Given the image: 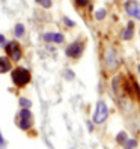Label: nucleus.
<instances>
[{
	"label": "nucleus",
	"mask_w": 140,
	"mask_h": 149,
	"mask_svg": "<svg viewBox=\"0 0 140 149\" xmlns=\"http://www.w3.org/2000/svg\"><path fill=\"white\" fill-rule=\"evenodd\" d=\"M11 78H12V81H14L15 86L24 87L26 84H29L32 75H30V72H29V69H26V68H23V66H18V68L12 69Z\"/></svg>",
	"instance_id": "nucleus-1"
},
{
	"label": "nucleus",
	"mask_w": 140,
	"mask_h": 149,
	"mask_svg": "<svg viewBox=\"0 0 140 149\" xmlns=\"http://www.w3.org/2000/svg\"><path fill=\"white\" fill-rule=\"evenodd\" d=\"M5 51H6V54L9 56V59H12L14 62H18V60L21 59V56H23L21 47L17 41H11V42L5 44Z\"/></svg>",
	"instance_id": "nucleus-2"
},
{
	"label": "nucleus",
	"mask_w": 140,
	"mask_h": 149,
	"mask_svg": "<svg viewBox=\"0 0 140 149\" xmlns=\"http://www.w3.org/2000/svg\"><path fill=\"white\" fill-rule=\"evenodd\" d=\"M107 116H109L107 104L102 101H98L97 106H95V111H93V122L95 124H102V122H106Z\"/></svg>",
	"instance_id": "nucleus-3"
},
{
	"label": "nucleus",
	"mask_w": 140,
	"mask_h": 149,
	"mask_svg": "<svg viewBox=\"0 0 140 149\" xmlns=\"http://www.w3.org/2000/svg\"><path fill=\"white\" fill-rule=\"evenodd\" d=\"M83 50H84V44L80 42V41H75L72 44H69V45L66 47L65 50V53L68 57H72V59H77V57H80L83 54Z\"/></svg>",
	"instance_id": "nucleus-4"
},
{
	"label": "nucleus",
	"mask_w": 140,
	"mask_h": 149,
	"mask_svg": "<svg viewBox=\"0 0 140 149\" xmlns=\"http://www.w3.org/2000/svg\"><path fill=\"white\" fill-rule=\"evenodd\" d=\"M33 125V119H32V113L29 109H23L20 113V120H18V127L21 130H29Z\"/></svg>",
	"instance_id": "nucleus-5"
},
{
	"label": "nucleus",
	"mask_w": 140,
	"mask_h": 149,
	"mask_svg": "<svg viewBox=\"0 0 140 149\" xmlns=\"http://www.w3.org/2000/svg\"><path fill=\"white\" fill-rule=\"evenodd\" d=\"M125 12L136 20H140V3L137 0H128L125 3Z\"/></svg>",
	"instance_id": "nucleus-6"
},
{
	"label": "nucleus",
	"mask_w": 140,
	"mask_h": 149,
	"mask_svg": "<svg viewBox=\"0 0 140 149\" xmlns=\"http://www.w3.org/2000/svg\"><path fill=\"white\" fill-rule=\"evenodd\" d=\"M44 41L45 42H54V44H62L65 41V36L62 33H53V32H50V33H45L44 35Z\"/></svg>",
	"instance_id": "nucleus-7"
},
{
	"label": "nucleus",
	"mask_w": 140,
	"mask_h": 149,
	"mask_svg": "<svg viewBox=\"0 0 140 149\" xmlns=\"http://www.w3.org/2000/svg\"><path fill=\"white\" fill-rule=\"evenodd\" d=\"M111 87H113V91L116 92V95H122V93H124L125 86H122V77L120 75H116L111 80Z\"/></svg>",
	"instance_id": "nucleus-8"
},
{
	"label": "nucleus",
	"mask_w": 140,
	"mask_h": 149,
	"mask_svg": "<svg viewBox=\"0 0 140 149\" xmlns=\"http://www.w3.org/2000/svg\"><path fill=\"white\" fill-rule=\"evenodd\" d=\"M118 63H119V60L116 57V53H115V50H109V53H107V66L110 69H116L118 68Z\"/></svg>",
	"instance_id": "nucleus-9"
},
{
	"label": "nucleus",
	"mask_w": 140,
	"mask_h": 149,
	"mask_svg": "<svg viewBox=\"0 0 140 149\" xmlns=\"http://www.w3.org/2000/svg\"><path fill=\"white\" fill-rule=\"evenodd\" d=\"M11 68H12V65H11V60L8 59V57H0V74H5V72H9L11 71Z\"/></svg>",
	"instance_id": "nucleus-10"
},
{
	"label": "nucleus",
	"mask_w": 140,
	"mask_h": 149,
	"mask_svg": "<svg viewBox=\"0 0 140 149\" xmlns=\"http://www.w3.org/2000/svg\"><path fill=\"white\" fill-rule=\"evenodd\" d=\"M133 35H134V23L130 21V23L127 24V27H125L124 33H122V38H124L125 41H128V39L133 38Z\"/></svg>",
	"instance_id": "nucleus-11"
},
{
	"label": "nucleus",
	"mask_w": 140,
	"mask_h": 149,
	"mask_svg": "<svg viewBox=\"0 0 140 149\" xmlns=\"http://www.w3.org/2000/svg\"><path fill=\"white\" fill-rule=\"evenodd\" d=\"M24 33H26L24 24H23V23L15 24V27H14V35H15V36H17V38H23V36H24Z\"/></svg>",
	"instance_id": "nucleus-12"
},
{
	"label": "nucleus",
	"mask_w": 140,
	"mask_h": 149,
	"mask_svg": "<svg viewBox=\"0 0 140 149\" xmlns=\"http://www.w3.org/2000/svg\"><path fill=\"white\" fill-rule=\"evenodd\" d=\"M124 146H125V149H134L137 146V140L136 139H127Z\"/></svg>",
	"instance_id": "nucleus-13"
},
{
	"label": "nucleus",
	"mask_w": 140,
	"mask_h": 149,
	"mask_svg": "<svg viewBox=\"0 0 140 149\" xmlns=\"http://www.w3.org/2000/svg\"><path fill=\"white\" fill-rule=\"evenodd\" d=\"M106 15H107V11H106V9H98L97 12H95V20L101 21V20L106 18Z\"/></svg>",
	"instance_id": "nucleus-14"
},
{
	"label": "nucleus",
	"mask_w": 140,
	"mask_h": 149,
	"mask_svg": "<svg viewBox=\"0 0 140 149\" xmlns=\"http://www.w3.org/2000/svg\"><path fill=\"white\" fill-rule=\"evenodd\" d=\"M20 106H21L23 109H30L32 101H30V100H27V98H20Z\"/></svg>",
	"instance_id": "nucleus-15"
},
{
	"label": "nucleus",
	"mask_w": 140,
	"mask_h": 149,
	"mask_svg": "<svg viewBox=\"0 0 140 149\" xmlns=\"http://www.w3.org/2000/svg\"><path fill=\"white\" fill-rule=\"evenodd\" d=\"M116 140H118V143H122V145H124L125 140H127V133H125V131H120V133L116 136Z\"/></svg>",
	"instance_id": "nucleus-16"
},
{
	"label": "nucleus",
	"mask_w": 140,
	"mask_h": 149,
	"mask_svg": "<svg viewBox=\"0 0 140 149\" xmlns=\"http://www.w3.org/2000/svg\"><path fill=\"white\" fill-rule=\"evenodd\" d=\"M62 21H63V23L68 26V27H74V26H75V23H74L72 20H69L68 17H63V18H62Z\"/></svg>",
	"instance_id": "nucleus-17"
},
{
	"label": "nucleus",
	"mask_w": 140,
	"mask_h": 149,
	"mask_svg": "<svg viewBox=\"0 0 140 149\" xmlns=\"http://www.w3.org/2000/svg\"><path fill=\"white\" fill-rule=\"evenodd\" d=\"M39 5H42V8H45V9H48V8H51V0H41V3Z\"/></svg>",
	"instance_id": "nucleus-18"
},
{
	"label": "nucleus",
	"mask_w": 140,
	"mask_h": 149,
	"mask_svg": "<svg viewBox=\"0 0 140 149\" xmlns=\"http://www.w3.org/2000/svg\"><path fill=\"white\" fill-rule=\"evenodd\" d=\"M75 5H77L78 8H84V6L87 5V0H75Z\"/></svg>",
	"instance_id": "nucleus-19"
},
{
	"label": "nucleus",
	"mask_w": 140,
	"mask_h": 149,
	"mask_svg": "<svg viewBox=\"0 0 140 149\" xmlns=\"http://www.w3.org/2000/svg\"><path fill=\"white\" fill-rule=\"evenodd\" d=\"M65 77L68 78V80H72V78H74V72H71V71H66V72H65Z\"/></svg>",
	"instance_id": "nucleus-20"
},
{
	"label": "nucleus",
	"mask_w": 140,
	"mask_h": 149,
	"mask_svg": "<svg viewBox=\"0 0 140 149\" xmlns=\"http://www.w3.org/2000/svg\"><path fill=\"white\" fill-rule=\"evenodd\" d=\"M5 139H3V136H2V133H0V149H5Z\"/></svg>",
	"instance_id": "nucleus-21"
},
{
	"label": "nucleus",
	"mask_w": 140,
	"mask_h": 149,
	"mask_svg": "<svg viewBox=\"0 0 140 149\" xmlns=\"http://www.w3.org/2000/svg\"><path fill=\"white\" fill-rule=\"evenodd\" d=\"M0 44H6V38H5V35L0 33Z\"/></svg>",
	"instance_id": "nucleus-22"
},
{
	"label": "nucleus",
	"mask_w": 140,
	"mask_h": 149,
	"mask_svg": "<svg viewBox=\"0 0 140 149\" xmlns=\"http://www.w3.org/2000/svg\"><path fill=\"white\" fill-rule=\"evenodd\" d=\"M35 2H36V3H41V0H35Z\"/></svg>",
	"instance_id": "nucleus-23"
},
{
	"label": "nucleus",
	"mask_w": 140,
	"mask_h": 149,
	"mask_svg": "<svg viewBox=\"0 0 140 149\" xmlns=\"http://www.w3.org/2000/svg\"><path fill=\"white\" fill-rule=\"evenodd\" d=\"M139 72H140V65H139Z\"/></svg>",
	"instance_id": "nucleus-24"
},
{
	"label": "nucleus",
	"mask_w": 140,
	"mask_h": 149,
	"mask_svg": "<svg viewBox=\"0 0 140 149\" xmlns=\"http://www.w3.org/2000/svg\"><path fill=\"white\" fill-rule=\"evenodd\" d=\"M115 2H118V0H115Z\"/></svg>",
	"instance_id": "nucleus-25"
}]
</instances>
